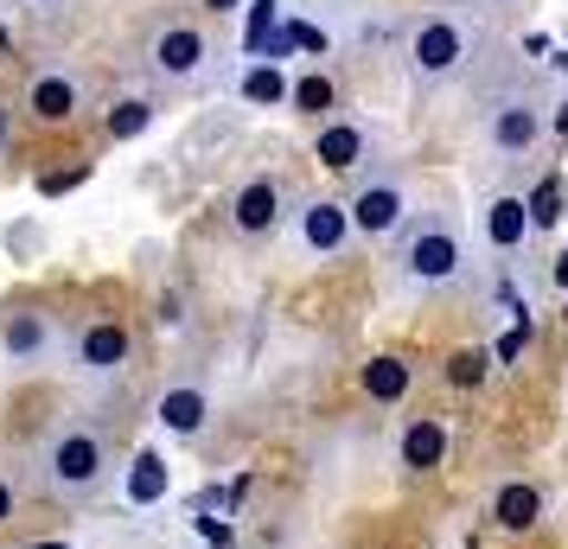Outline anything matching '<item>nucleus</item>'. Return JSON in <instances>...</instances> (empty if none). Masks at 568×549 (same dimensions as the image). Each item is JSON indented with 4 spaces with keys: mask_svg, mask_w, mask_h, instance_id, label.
<instances>
[{
    "mask_svg": "<svg viewBox=\"0 0 568 549\" xmlns=\"http://www.w3.org/2000/svg\"><path fill=\"white\" fill-rule=\"evenodd\" d=\"M447 377H454V384H479V377H486V352H454V365H447Z\"/></svg>",
    "mask_w": 568,
    "mask_h": 549,
    "instance_id": "nucleus-23",
    "label": "nucleus"
},
{
    "mask_svg": "<svg viewBox=\"0 0 568 549\" xmlns=\"http://www.w3.org/2000/svg\"><path fill=\"white\" fill-rule=\"evenodd\" d=\"M556 78H568V52H556Z\"/></svg>",
    "mask_w": 568,
    "mask_h": 549,
    "instance_id": "nucleus-32",
    "label": "nucleus"
},
{
    "mask_svg": "<svg viewBox=\"0 0 568 549\" xmlns=\"http://www.w3.org/2000/svg\"><path fill=\"white\" fill-rule=\"evenodd\" d=\"M287 103L301 109V115H326V109L338 103V90H333V78H326V71H313V78L287 83Z\"/></svg>",
    "mask_w": 568,
    "mask_h": 549,
    "instance_id": "nucleus-20",
    "label": "nucleus"
},
{
    "mask_svg": "<svg viewBox=\"0 0 568 549\" xmlns=\"http://www.w3.org/2000/svg\"><path fill=\"white\" fill-rule=\"evenodd\" d=\"M491 518H498V530H537L542 492L537 486H524V479H505V486L491 492Z\"/></svg>",
    "mask_w": 568,
    "mask_h": 549,
    "instance_id": "nucleus-15",
    "label": "nucleus"
},
{
    "mask_svg": "<svg viewBox=\"0 0 568 549\" xmlns=\"http://www.w3.org/2000/svg\"><path fill=\"white\" fill-rule=\"evenodd\" d=\"M549 129H556V134H568V90L556 96V103H549Z\"/></svg>",
    "mask_w": 568,
    "mask_h": 549,
    "instance_id": "nucleus-27",
    "label": "nucleus"
},
{
    "mask_svg": "<svg viewBox=\"0 0 568 549\" xmlns=\"http://www.w3.org/2000/svg\"><path fill=\"white\" fill-rule=\"evenodd\" d=\"M7 134H13V115H7V103H0V148H7Z\"/></svg>",
    "mask_w": 568,
    "mask_h": 549,
    "instance_id": "nucleus-31",
    "label": "nucleus"
},
{
    "mask_svg": "<svg viewBox=\"0 0 568 549\" xmlns=\"http://www.w3.org/2000/svg\"><path fill=\"white\" fill-rule=\"evenodd\" d=\"M473 27H466L460 13H422L403 39V64H409V83L415 90H440V83H454L473 64Z\"/></svg>",
    "mask_w": 568,
    "mask_h": 549,
    "instance_id": "nucleus-3",
    "label": "nucleus"
},
{
    "mask_svg": "<svg viewBox=\"0 0 568 549\" xmlns=\"http://www.w3.org/2000/svg\"><path fill=\"white\" fill-rule=\"evenodd\" d=\"M32 549H64V543H32Z\"/></svg>",
    "mask_w": 568,
    "mask_h": 549,
    "instance_id": "nucleus-33",
    "label": "nucleus"
},
{
    "mask_svg": "<svg viewBox=\"0 0 568 549\" xmlns=\"http://www.w3.org/2000/svg\"><path fill=\"white\" fill-rule=\"evenodd\" d=\"M148 122H154V103H141V96H134V103H115V109H109V134H115V141H134V134L148 129Z\"/></svg>",
    "mask_w": 568,
    "mask_h": 549,
    "instance_id": "nucleus-22",
    "label": "nucleus"
},
{
    "mask_svg": "<svg viewBox=\"0 0 568 549\" xmlns=\"http://www.w3.org/2000/svg\"><path fill=\"white\" fill-rule=\"evenodd\" d=\"M180 294H160V326H180Z\"/></svg>",
    "mask_w": 568,
    "mask_h": 549,
    "instance_id": "nucleus-26",
    "label": "nucleus"
},
{
    "mask_svg": "<svg viewBox=\"0 0 568 549\" xmlns=\"http://www.w3.org/2000/svg\"><path fill=\"white\" fill-rule=\"evenodd\" d=\"M148 71H154L160 83H205L211 71V39L199 27H185V20H166V27L148 39Z\"/></svg>",
    "mask_w": 568,
    "mask_h": 549,
    "instance_id": "nucleus-6",
    "label": "nucleus"
},
{
    "mask_svg": "<svg viewBox=\"0 0 568 549\" xmlns=\"http://www.w3.org/2000/svg\"><path fill=\"white\" fill-rule=\"evenodd\" d=\"M129 498H134V505H154V498H166V460H160V454H134Z\"/></svg>",
    "mask_w": 568,
    "mask_h": 549,
    "instance_id": "nucleus-19",
    "label": "nucleus"
},
{
    "mask_svg": "<svg viewBox=\"0 0 568 549\" xmlns=\"http://www.w3.org/2000/svg\"><path fill=\"white\" fill-rule=\"evenodd\" d=\"M313 154L326 160L333 173H352L364 154H371V134L358 122H320V141H313Z\"/></svg>",
    "mask_w": 568,
    "mask_h": 549,
    "instance_id": "nucleus-14",
    "label": "nucleus"
},
{
    "mask_svg": "<svg viewBox=\"0 0 568 549\" xmlns=\"http://www.w3.org/2000/svg\"><path fill=\"white\" fill-rule=\"evenodd\" d=\"M396 454H403V467H409V472L440 467V460H447V428H440L435 416L409 421V428H403V447H396Z\"/></svg>",
    "mask_w": 568,
    "mask_h": 549,
    "instance_id": "nucleus-16",
    "label": "nucleus"
},
{
    "mask_svg": "<svg viewBox=\"0 0 568 549\" xmlns=\"http://www.w3.org/2000/svg\"><path fill=\"white\" fill-rule=\"evenodd\" d=\"M294 250L301 256H320L333 262L352 250V217H345V205L338 199H307V205L294 211Z\"/></svg>",
    "mask_w": 568,
    "mask_h": 549,
    "instance_id": "nucleus-7",
    "label": "nucleus"
},
{
    "mask_svg": "<svg viewBox=\"0 0 568 549\" xmlns=\"http://www.w3.org/2000/svg\"><path fill=\"white\" fill-rule=\"evenodd\" d=\"M364 390H371V403H403V390H409V365L403 358H371L364 365Z\"/></svg>",
    "mask_w": 568,
    "mask_h": 549,
    "instance_id": "nucleus-18",
    "label": "nucleus"
},
{
    "mask_svg": "<svg viewBox=\"0 0 568 549\" xmlns=\"http://www.w3.org/2000/svg\"><path fill=\"white\" fill-rule=\"evenodd\" d=\"M13 505H20V492H13V479H0V523L13 518Z\"/></svg>",
    "mask_w": 568,
    "mask_h": 549,
    "instance_id": "nucleus-28",
    "label": "nucleus"
},
{
    "mask_svg": "<svg viewBox=\"0 0 568 549\" xmlns=\"http://www.w3.org/2000/svg\"><path fill=\"white\" fill-rule=\"evenodd\" d=\"M466 275V236L447 211H422L396 231V282L403 294H440Z\"/></svg>",
    "mask_w": 568,
    "mask_h": 549,
    "instance_id": "nucleus-1",
    "label": "nucleus"
},
{
    "mask_svg": "<svg viewBox=\"0 0 568 549\" xmlns=\"http://www.w3.org/2000/svg\"><path fill=\"white\" fill-rule=\"evenodd\" d=\"M345 217H352V236H396L415 217L409 180H403V173H371V180L352 192Z\"/></svg>",
    "mask_w": 568,
    "mask_h": 549,
    "instance_id": "nucleus-5",
    "label": "nucleus"
},
{
    "mask_svg": "<svg viewBox=\"0 0 568 549\" xmlns=\"http://www.w3.org/2000/svg\"><path fill=\"white\" fill-rule=\"evenodd\" d=\"M549 129V96L530 90V83H517V90H498L486 103V141L491 154H530Z\"/></svg>",
    "mask_w": 568,
    "mask_h": 549,
    "instance_id": "nucleus-4",
    "label": "nucleus"
},
{
    "mask_svg": "<svg viewBox=\"0 0 568 549\" xmlns=\"http://www.w3.org/2000/svg\"><path fill=\"white\" fill-rule=\"evenodd\" d=\"M211 13H236V7H243V0H205Z\"/></svg>",
    "mask_w": 568,
    "mask_h": 549,
    "instance_id": "nucleus-30",
    "label": "nucleus"
},
{
    "mask_svg": "<svg viewBox=\"0 0 568 549\" xmlns=\"http://www.w3.org/2000/svg\"><path fill=\"white\" fill-rule=\"evenodd\" d=\"M268 27H275V0H256V20H250V52H262Z\"/></svg>",
    "mask_w": 568,
    "mask_h": 549,
    "instance_id": "nucleus-24",
    "label": "nucleus"
},
{
    "mask_svg": "<svg viewBox=\"0 0 568 549\" xmlns=\"http://www.w3.org/2000/svg\"><path fill=\"white\" fill-rule=\"evenodd\" d=\"M129 352H134V339H129L122 319H90L78 333V370L83 377H115V370L129 365Z\"/></svg>",
    "mask_w": 568,
    "mask_h": 549,
    "instance_id": "nucleus-9",
    "label": "nucleus"
},
{
    "mask_svg": "<svg viewBox=\"0 0 568 549\" xmlns=\"http://www.w3.org/2000/svg\"><path fill=\"white\" fill-rule=\"evenodd\" d=\"M0 352H7V365L13 370H32V365H45L58 352V326L39 307H20V314L7 319V333H0Z\"/></svg>",
    "mask_w": 568,
    "mask_h": 549,
    "instance_id": "nucleus-8",
    "label": "nucleus"
},
{
    "mask_svg": "<svg viewBox=\"0 0 568 549\" xmlns=\"http://www.w3.org/2000/svg\"><path fill=\"white\" fill-rule=\"evenodd\" d=\"M524 211H530V231H549L556 217H562V180H542L530 199H524Z\"/></svg>",
    "mask_w": 568,
    "mask_h": 549,
    "instance_id": "nucleus-21",
    "label": "nucleus"
},
{
    "mask_svg": "<svg viewBox=\"0 0 568 549\" xmlns=\"http://www.w3.org/2000/svg\"><path fill=\"white\" fill-rule=\"evenodd\" d=\"M205 416H211V396L199 390V384H173V390L160 396V428L180 435V441H192V435L205 428Z\"/></svg>",
    "mask_w": 568,
    "mask_h": 549,
    "instance_id": "nucleus-12",
    "label": "nucleus"
},
{
    "mask_svg": "<svg viewBox=\"0 0 568 549\" xmlns=\"http://www.w3.org/2000/svg\"><path fill=\"white\" fill-rule=\"evenodd\" d=\"M524 345H530V319H517L511 333H505V339H498V358H505V365H511L517 352H524Z\"/></svg>",
    "mask_w": 568,
    "mask_h": 549,
    "instance_id": "nucleus-25",
    "label": "nucleus"
},
{
    "mask_svg": "<svg viewBox=\"0 0 568 549\" xmlns=\"http://www.w3.org/2000/svg\"><path fill=\"white\" fill-rule=\"evenodd\" d=\"M115 472V454L97 428H52L39 441V486L52 498H97Z\"/></svg>",
    "mask_w": 568,
    "mask_h": 549,
    "instance_id": "nucleus-2",
    "label": "nucleus"
},
{
    "mask_svg": "<svg viewBox=\"0 0 568 549\" xmlns=\"http://www.w3.org/2000/svg\"><path fill=\"white\" fill-rule=\"evenodd\" d=\"M236 96L250 109H275L287 103V78H282V64L275 58H256V64H243V78H236Z\"/></svg>",
    "mask_w": 568,
    "mask_h": 549,
    "instance_id": "nucleus-17",
    "label": "nucleus"
},
{
    "mask_svg": "<svg viewBox=\"0 0 568 549\" xmlns=\"http://www.w3.org/2000/svg\"><path fill=\"white\" fill-rule=\"evenodd\" d=\"M231 224L243 236H268L275 224H282V185H275V180H250L231 199Z\"/></svg>",
    "mask_w": 568,
    "mask_h": 549,
    "instance_id": "nucleus-11",
    "label": "nucleus"
},
{
    "mask_svg": "<svg viewBox=\"0 0 568 549\" xmlns=\"http://www.w3.org/2000/svg\"><path fill=\"white\" fill-rule=\"evenodd\" d=\"M78 103H83V83L71 78V71H39L32 78V90H27V109H32V122H71L78 115Z\"/></svg>",
    "mask_w": 568,
    "mask_h": 549,
    "instance_id": "nucleus-10",
    "label": "nucleus"
},
{
    "mask_svg": "<svg viewBox=\"0 0 568 549\" xmlns=\"http://www.w3.org/2000/svg\"><path fill=\"white\" fill-rule=\"evenodd\" d=\"M556 288L568 294V250H562V256H556Z\"/></svg>",
    "mask_w": 568,
    "mask_h": 549,
    "instance_id": "nucleus-29",
    "label": "nucleus"
},
{
    "mask_svg": "<svg viewBox=\"0 0 568 549\" xmlns=\"http://www.w3.org/2000/svg\"><path fill=\"white\" fill-rule=\"evenodd\" d=\"M524 236H530V211H524V199H517V192L491 199L486 205V250L511 256V250H524Z\"/></svg>",
    "mask_w": 568,
    "mask_h": 549,
    "instance_id": "nucleus-13",
    "label": "nucleus"
}]
</instances>
